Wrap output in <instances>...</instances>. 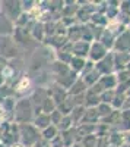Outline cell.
<instances>
[{"label": "cell", "mask_w": 130, "mask_h": 147, "mask_svg": "<svg viewBox=\"0 0 130 147\" xmlns=\"http://www.w3.org/2000/svg\"><path fill=\"white\" fill-rule=\"evenodd\" d=\"M0 56L10 60L16 56V43L10 35H0Z\"/></svg>", "instance_id": "3957f363"}, {"label": "cell", "mask_w": 130, "mask_h": 147, "mask_svg": "<svg viewBox=\"0 0 130 147\" xmlns=\"http://www.w3.org/2000/svg\"><path fill=\"white\" fill-rule=\"evenodd\" d=\"M2 12H3V15L12 22H16V19L23 13L21 2H3L2 3Z\"/></svg>", "instance_id": "277c9868"}, {"label": "cell", "mask_w": 130, "mask_h": 147, "mask_svg": "<svg viewBox=\"0 0 130 147\" xmlns=\"http://www.w3.org/2000/svg\"><path fill=\"white\" fill-rule=\"evenodd\" d=\"M32 125L37 128L38 131H42L44 128H47L48 125H51L50 115H47V113H38V115H35V118H34V121H32Z\"/></svg>", "instance_id": "5b68a950"}, {"label": "cell", "mask_w": 130, "mask_h": 147, "mask_svg": "<svg viewBox=\"0 0 130 147\" xmlns=\"http://www.w3.org/2000/svg\"><path fill=\"white\" fill-rule=\"evenodd\" d=\"M6 84V80H5V75L3 72H0V87H3V85Z\"/></svg>", "instance_id": "52a82bcc"}, {"label": "cell", "mask_w": 130, "mask_h": 147, "mask_svg": "<svg viewBox=\"0 0 130 147\" xmlns=\"http://www.w3.org/2000/svg\"><path fill=\"white\" fill-rule=\"evenodd\" d=\"M40 134H41V140H44V141H51L54 137H57V128H56V125H48L47 128H44L42 131H40Z\"/></svg>", "instance_id": "8992f818"}, {"label": "cell", "mask_w": 130, "mask_h": 147, "mask_svg": "<svg viewBox=\"0 0 130 147\" xmlns=\"http://www.w3.org/2000/svg\"><path fill=\"white\" fill-rule=\"evenodd\" d=\"M35 118V110L31 103L29 97H21L15 103L13 109V122L18 125L21 124H32Z\"/></svg>", "instance_id": "6da1fadb"}, {"label": "cell", "mask_w": 130, "mask_h": 147, "mask_svg": "<svg viewBox=\"0 0 130 147\" xmlns=\"http://www.w3.org/2000/svg\"><path fill=\"white\" fill-rule=\"evenodd\" d=\"M18 134H19V144L22 147H34L41 140L40 131L32 124H21V125H18Z\"/></svg>", "instance_id": "7a4b0ae2"}]
</instances>
